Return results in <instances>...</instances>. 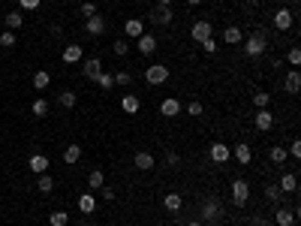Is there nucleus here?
<instances>
[{
	"mask_svg": "<svg viewBox=\"0 0 301 226\" xmlns=\"http://www.w3.org/2000/svg\"><path fill=\"white\" fill-rule=\"evenodd\" d=\"M136 166H139L141 172H148V169H154V157H151L148 151H139V154H136Z\"/></svg>",
	"mask_w": 301,
	"mask_h": 226,
	"instance_id": "26",
	"label": "nucleus"
},
{
	"mask_svg": "<svg viewBox=\"0 0 301 226\" xmlns=\"http://www.w3.org/2000/svg\"><path fill=\"white\" fill-rule=\"evenodd\" d=\"M37 187L42 190V193H51V190H55V178H51L48 172H42V175H40V181H37Z\"/></svg>",
	"mask_w": 301,
	"mask_h": 226,
	"instance_id": "30",
	"label": "nucleus"
},
{
	"mask_svg": "<svg viewBox=\"0 0 301 226\" xmlns=\"http://www.w3.org/2000/svg\"><path fill=\"white\" fill-rule=\"evenodd\" d=\"M48 84H51V76L45 73V69H40V73L33 76V88H37V91H45Z\"/></svg>",
	"mask_w": 301,
	"mask_h": 226,
	"instance_id": "28",
	"label": "nucleus"
},
{
	"mask_svg": "<svg viewBox=\"0 0 301 226\" xmlns=\"http://www.w3.org/2000/svg\"><path fill=\"white\" fill-rule=\"evenodd\" d=\"M283 84H286V94H298L301 91V73H298V69L286 73V82H283Z\"/></svg>",
	"mask_w": 301,
	"mask_h": 226,
	"instance_id": "16",
	"label": "nucleus"
},
{
	"mask_svg": "<svg viewBox=\"0 0 301 226\" xmlns=\"http://www.w3.org/2000/svg\"><path fill=\"white\" fill-rule=\"evenodd\" d=\"M100 193H102V199H105V202H112V199H115V190H112V187H100Z\"/></svg>",
	"mask_w": 301,
	"mask_h": 226,
	"instance_id": "47",
	"label": "nucleus"
},
{
	"mask_svg": "<svg viewBox=\"0 0 301 226\" xmlns=\"http://www.w3.org/2000/svg\"><path fill=\"white\" fill-rule=\"evenodd\" d=\"M139 51H141V55H154V51H157V37L141 33V37H139Z\"/></svg>",
	"mask_w": 301,
	"mask_h": 226,
	"instance_id": "14",
	"label": "nucleus"
},
{
	"mask_svg": "<svg viewBox=\"0 0 301 226\" xmlns=\"http://www.w3.org/2000/svg\"><path fill=\"white\" fill-rule=\"evenodd\" d=\"M127 51H130V45L123 42V40H120V42H115V55H118V58H123V55H127Z\"/></svg>",
	"mask_w": 301,
	"mask_h": 226,
	"instance_id": "45",
	"label": "nucleus"
},
{
	"mask_svg": "<svg viewBox=\"0 0 301 226\" xmlns=\"http://www.w3.org/2000/svg\"><path fill=\"white\" fill-rule=\"evenodd\" d=\"M84 30L91 33V37H102V33H105V19H102V15H91V19L84 21Z\"/></svg>",
	"mask_w": 301,
	"mask_h": 226,
	"instance_id": "7",
	"label": "nucleus"
},
{
	"mask_svg": "<svg viewBox=\"0 0 301 226\" xmlns=\"http://www.w3.org/2000/svg\"><path fill=\"white\" fill-rule=\"evenodd\" d=\"M202 51H205V55H214V51H217V42H214V37L202 42Z\"/></svg>",
	"mask_w": 301,
	"mask_h": 226,
	"instance_id": "43",
	"label": "nucleus"
},
{
	"mask_svg": "<svg viewBox=\"0 0 301 226\" xmlns=\"http://www.w3.org/2000/svg\"><path fill=\"white\" fill-rule=\"evenodd\" d=\"M112 79H115V84H123V88H127V84H130V82H133V76H130V73H127V69H120V73H115V76H112Z\"/></svg>",
	"mask_w": 301,
	"mask_h": 226,
	"instance_id": "38",
	"label": "nucleus"
},
{
	"mask_svg": "<svg viewBox=\"0 0 301 226\" xmlns=\"http://www.w3.org/2000/svg\"><path fill=\"white\" fill-rule=\"evenodd\" d=\"M123 33H127L130 40H139L141 33H145V21H141V19H127V24H123Z\"/></svg>",
	"mask_w": 301,
	"mask_h": 226,
	"instance_id": "8",
	"label": "nucleus"
},
{
	"mask_svg": "<svg viewBox=\"0 0 301 226\" xmlns=\"http://www.w3.org/2000/svg\"><path fill=\"white\" fill-rule=\"evenodd\" d=\"M3 24H6V30H19L21 24H24V19H21V12L19 9H12L6 19H3Z\"/></svg>",
	"mask_w": 301,
	"mask_h": 226,
	"instance_id": "24",
	"label": "nucleus"
},
{
	"mask_svg": "<svg viewBox=\"0 0 301 226\" xmlns=\"http://www.w3.org/2000/svg\"><path fill=\"white\" fill-rule=\"evenodd\" d=\"M58 103H60L63 109H73V106H76V94H73V91H63V94L58 97Z\"/></svg>",
	"mask_w": 301,
	"mask_h": 226,
	"instance_id": "33",
	"label": "nucleus"
},
{
	"mask_svg": "<svg viewBox=\"0 0 301 226\" xmlns=\"http://www.w3.org/2000/svg\"><path fill=\"white\" fill-rule=\"evenodd\" d=\"M181 205H184V199L178 193H166L163 196V208H166V211H181Z\"/></svg>",
	"mask_w": 301,
	"mask_h": 226,
	"instance_id": "23",
	"label": "nucleus"
},
{
	"mask_svg": "<svg viewBox=\"0 0 301 226\" xmlns=\"http://www.w3.org/2000/svg\"><path fill=\"white\" fill-rule=\"evenodd\" d=\"M190 37L196 40V42H205V40H211V21H208V19H199L196 24H193Z\"/></svg>",
	"mask_w": 301,
	"mask_h": 226,
	"instance_id": "5",
	"label": "nucleus"
},
{
	"mask_svg": "<svg viewBox=\"0 0 301 226\" xmlns=\"http://www.w3.org/2000/svg\"><path fill=\"white\" fill-rule=\"evenodd\" d=\"M102 181H105V175H102L100 169H94L91 175H87V187H91V190H100V187H102Z\"/></svg>",
	"mask_w": 301,
	"mask_h": 226,
	"instance_id": "31",
	"label": "nucleus"
},
{
	"mask_svg": "<svg viewBox=\"0 0 301 226\" xmlns=\"http://www.w3.org/2000/svg\"><path fill=\"white\" fill-rule=\"evenodd\" d=\"M211 226H220V223H211Z\"/></svg>",
	"mask_w": 301,
	"mask_h": 226,
	"instance_id": "52",
	"label": "nucleus"
},
{
	"mask_svg": "<svg viewBox=\"0 0 301 226\" xmlns=\"http://www.w3.org/2000/svg\"><path fill=\"white\" fill-rule=\"evenodd\" d=\"M286 61H289L292 66H298V63H301V51H298V45H292V48H289V55H286Z\"/></svg>",
	"mask_w": 301,
	"mask_h": 226,
	"instance_id": "40",
	"label": "nucleus"
},
{
	"mask_svg": "<svg viewBox=\"0 0 301 226\" xmlns=\"http://www.w3.org/2000/svg\"><path fill=\"white\" fill-rule=\"evenodd\" d=\"M157 3H160V6H172V0H157Z\"/></svg>",
	"mask_w": 301,
	"mask_h": 226,
	"instance_id": "49",
	"label": "nucleus"
},
{
	"mask_svg": "<svg viewBox=\"0 0 301 226\" xmlns=\"http://www.w3.org/2000/svg\"><path fill=\"white\" fill-rule=\"evenodd\" d=\"M253 223H256V226H268L271 220H268V217H262V214H253Z\"/></svg>",
	"mask_w": 301,
	"mask_h": 226,
	"instance_id": "48",
	"label": "nucleus"
},
{
	"mask_svg": "<svg viewBox=\"0 0 301 226\" xmlns=\"http://www.w3.org/2000/svg\"><path fill=\"white\" fill-rule=\"evenodd\" d=\"M265 48H268V40H265L262 30H256L250 40H244V55H247V58H259V55H265Z\"/></svg>",
	"mask_w": 301,
	"mask_h": 226,
	"instance_id": "1",
	"label": "nucleus"
},
{
	"mask_svg": "<svg viewBox=\"0 0 301 226\" xmlns=\"http://www.w3.org/2000/svg\"><path fill=\"white\" fill-rule=\"evenodd\" d=\"M48 223H51V226H66V223H69V214H66V211H55V214L48 217Z\"/></svg>",
	"mask_w": 301,
	"mask_h": 226,
	"instance_id": "35",
	"label": "nucleus"
},
{
	"mask_svg": "<svg viewBox=\"0 0 301 226\" xmlns=\"http://www.w3.org/2000/svg\"><path fill=\"white\" fill-rule=\"evenodd\" d=\"M27 166H30V172L42 175V172H48V157H45V154H33V157L27 160Z\"/></svg>",
	"mask_w": 301,
	"mask_h": 226,
	"instance_id": "12",
	"label": "nucleus"
},
{
	"mask_svg": "<svg viewBox=\"0 0 301 226\" xmlns=\"http://www.w3.org/2000/svg\"><path fill=\"white\" fill-rule=\"evenodd\" d=\"M187 115H193V118H199V115H202V103H196V100H193L190 106H187Z\"/></svg>",
	"mask_w": 301,
	"mask_h": 226,
	"instance_id": "42",
	"label": "nucleus"
},
{
	"mask_svg": "<svg viewBox=\"0 0 301 226\" xmlns=\"http://www.w3.org/2000/svg\"><path fill=\"white\" fill-rule=\"evenodd\" d=\"M187 226H202V223H199V220H193V223H187Z\"/></svg>",
	"mask_w": 301,
	"mask_h": 226,
	"instance_id": "51",
	"label": "nucleus"
},
{
	"mask_svg": "<svg viewBox=\"0 0 301 226\" xmlns=\"http://www.w3.org/2000/svg\"><path fill=\"white\" fill-rule=\"evenodd\" d=\"M40 3H42V0H19V6H21V9H37Z\"/></svg>",
	"mask_w": 301,
	"mask_h": 226,
	"instance_id": "46",
	"label": "nucleus"
},
{
	"mask_svg": "<svg viewBox=\"0 0 301 226\" xmlns=\"http://www.w3.org/2000/svg\"><path fill=\"white\" fill-rule=\"evenodd\" d=\"M286 154H289V157H295V160L301 157V142H298V139H295V142L289 145V151H286Z\"/></svg>",
	"mask_w": 301,
	"mask_h": 226,
	"instance_id": "44",
	"label": "nucleus"
},
{
	"mask_svg": "<svg viewBox=\"0 0 301 226\" xmlns=\"http://www.w3.org/2000/svg\"><path fill=\"white\" fill-rule=\"evenodd\" d=\"M292 24H295V15H292L286 6H280V9L274 12V27H277V30H289Z\"/></svg>",
	"mask_w": 301,
	"mask_h": 226,
	"instance_id": "4",
	"label": "nucleus"
},
{
	"mask_svg": "<svg viewBox=\"0 0 301 226\" xmlns=\"http://www.w3.org/2000/svg\"><path fill=\"white\" fill-rule=\"evenodd\" d=\"M277 187H280V193H295V187H298V178L292 175V172H286V175L280 178V184H277Z\"/></svg>",
	"mask_w": 301,
	"mask_h": 226,
	"instance_id": "19",
	"label": "nucleus"
},
{
	"mask_svg": "<svg viewBox=\"0 0 301 226\" xmlns=\"http://www.w3.org/2000/svg\"><path fill=\"white\" fill-rule=\"evenodd\" d=\"M268 103H271L268 91H256V94H253V106H256V109H268Z\"/></svg>",
	"mask_w": 301,
	"mask_h": 226,
	"instance_id": "32",
	"label": "nucleus"
},
{
	"mask_svg": "<svg viewBox=\"0 0 301 226\" xmlns=\"http://www.w3.org/2000/svg\"><path fill=\"white\" fill-rule=\"evenodd\" d=\"M160 115H163V118H175V115H181V103L175 100V97L163 100V106H160Z\"/></svg>",
	"mask_w": 301,
	"mask_h": 226,
	"instance_id": "13",
	"label": "nucleus"
},
{
	"mask_svg": "<svg viewBox=\"0 0 301 226\" xmlns=\"http://www.w3.org/2000/svg\"><path fill=\"white\" fill-rule=\"evenodd\" d=\"M0 45L12 48V45H15V30H3V33H0Z\"/></svg>",
	"mask_w": 301,
	"mask_h": 226,
	"instance_id": "36",
	"label": "nucleus"
},
{
	"mask_svg": "<svg viewBox=\"0 0 301 226\" xmlns=\"http://www.w3.org/2000/svg\"><path fill=\"white\" fill-rule=\"evenodd\" d=\"M97 84H100V88H102V91H109V88H112V84H115V79H112L109 73H100V76H97Z\"/></svg>",
	"mask_w": 301,
	"mask_h": 226,
	"instance_id": "37",
	"label": "nucleus"
},
{
	"mask_svg": "<svg viewBox=\"0 0 301 226\" xmlns=\"http://www.w3.org/2000/svg\"><path fill=\"white\" fill-rule=\"evenodd\" d=\"M30 109H33V115H37V118H45V115H48V103H45V100H33Z\"/></svg>",
	"mask_w": 301,
	"mask_h": 226,
	"instance_id": "34",
	"label": "nucleus"
},
{
	"mask_svg": "<svg viewBox=\"0 0 301 226\" xmlns=\"http://www.w3.org/2000/svg\"><path fill=\"white\" fill-rule=\"evenodd\" d=\"M265 199H268V202H277V199H280V187H265Z\"/></svg>",
	"mask_w": 301,
	"mask_h": 226,
	"instance_id": "41",
	"label": "nucleus"
},
{
	"mask_svg": "<svg viewBox=\"0 0 301 226\" xmlns=\"http://www.w3.org/2000/svg\"><path fill=\"white\" fill-rule=\"evenodd\" d=\"M229 157H232L229 145H223V142H214V145H211V160H214V163H226Z\"/></svg>",
	"mask_w": 301,
	"mask_h": 226,
	"instance_id": "9",
	"label": "nucleus"
},
{
	"mask_svg": "<svg viewBox=\"0 0 301 226\" xmlns=\"http://www.w3.org/2000/svg\"><path fill=\"white\" fill-rule=\"evenodd\" d=\"M223 42H229V45L244 42V33H241V27H232V24H229V27L223 30Z\"/></svg>",
	"mask_w": 301,
	"mask_h": 226,
	"instance_id": "18",
	"label": "nucleus"
},
{
	"mask_svg": "<svg viewBox=\"0 0 301 226\" xmlns=\"http://www.w3.org/2000/svg\"><path fill=\"white\" fill-rule=\"evenodd\" d=\"M268 157H271V163H286L289 154H286V148H283V145H274V148L268 151Z\"/></svg>",
	"mask_w": 301,
	"mask_h": 226,
	"instance_id": "29",
	"label": "nucleus"
},
{
	"mask_svg": "<svg viewBox=\"0 0 301 226\" xmlns=\"http://www.w3.org/2000/svg\"><path fill=\"white\" fill-rule=\"evenodd\" d=\"M223 211H220V205L217 202H205V208H202V220H208V223H217V217H220Z\"/></svg>",
	"mask_w": 301,
	"mask_h": 226,
	"instance_id": "17",
	"label": "nucleus"
},
{
	"mask_svg": "<svg viewBox=\"0 0 301 226\" xmlns=\"http://www.w3.org/2000/svg\"><path fill=\"white\" fill-rule=\"evenodd\" d=\"M166 79H169V66H163V63H154V66L145 69V82L148 84H163Z\"/></svg>",
	"mask_w": 301,
	"mask_h": 226,
	"instance_id": "2",
	"label": "nucleus"
},
{
	"mask_svg": "<svg viewBox=\"0 0 301 226\" xmlns=\"http://www.w3.org/2000/svg\"><path fill=\"white\" fill-rule=\"evenodd\" d=\"M81 15H84V19L97 15V3H94V0H84V3H81Z\"/></svg>",
	"mask_w": 301,
	"mask_h": 226,
	"instance_id": "39",
	"label": "nucleus"
},
{
	"mask_svg": "<svg viewBox=\"0 0 301 226\" xmlns=\"http://www.w3.org/2000/svg\"><path fill=\"white\" fill-rule=\"evenodd\" d=\"M79 157H81V148L79 145H66L63 148V163H79Z\"/></svg>",
	"mask_w": 301,
	"mask_h": 226,
	"instance_id": "27",
	"label": "nucleus"
},
{
	"mask_svg": "<svg viewBox=\"0 0 301 226\" xmlns=\"http://www.w3.org/2000/svg\"><path fill=\"white\" fill-rule=\"evenodd\" d=\"M154 21H157V24H172V21H175V12H172V6H160V9L154 12Z\"/></svg>",
	"mask_w": 301,
	"mask_h": 226,
	"instance_id": "21",
	"label": "nucleus"
},
{
	"mask_svg": "<svg viewBox=\"0 0 301 226\" xmlns=\"http://www.w3.org/2000/svg\"><path fill=\"white\" fill-rule=\"evenodd\" d=\"M79 211H81V214H94V211H97V199H94L91 193L79 196Z\"/></svg>",
	"mask_w": 301,
	"mask_h": 226,
	"instance_id": "20",
	"label": "nucleus"
},
{
	"mask_svg": "<svg viewBox=\"0 0 301 226\" xmlns=\"http://www.w3.org/2000/svg\"><path fill=\"white\" fill-rule=\"evenodd\" d=\"M253 124H256V130H259V133H268V130L274 127V115H271L268 109H259V112H256V118H253Z\"/></svg>",
	"mask_w": 301,
	"mask_h": 226,
	"instance_id": "6",
	"label": "nucleus"
},
{
	"mask_svg": "<svg viewBox=\"0 0 301 226\" xmlns=\"http://www.w3.org/2000/svg\"><path fill=\"white\" fill-rule=\"evenodd\" d=\"M120 109L127 112V115H136V112H139V97H136V94H127V97L120 100Z\"/></svg>",
	"mask_w": 301,
	"mask_h": 226,
	"instance_id": "25",
	"label": "nucleus"
},
{
	"mask_svg": "<svg viewBox=\"0 0 301 226\" xmlns=\"http://www.w3.org/2000/svg\"><path fill=\"white\" fill-rule=\"evenodd\" d=\"M81 73H84V79H91V82H97V76L102 73V63H100V58H91V61H84V66H81Z\"/></svg>",
	"mask_w": 301,
	"mask_h": 226,
	"instance_id": "10",
	"label": "nucleus"
},
{
	"mask_svg": "<svg viewBox=\"0 0 301 226\" xmlns=\"http://www.w3.org/2000/svg\"><path fill=\"white\" fill-rule=\"evenodd\" d=\"M81 226H87V223H81Z\"/></svg>",
	"mask_w": 301,
	"mask_h": 226,
	"instance_id": "53",
	"label": "nucleus"
},
{
	"mask_svg": "<svg viewBox=\"0 0 301 226\" xmlns=\"http://www.w3.org/2000/svg\"><path fill=\"white\" fill-rule=\"evenodd\" d=\"M274 223L277 226H292L295 223V208H277V211H274Z\"/></svg>",
	"mask_w": 301,
	"mask_h": 226,
	"instance_id": "11",
	"label": "nucleus"
},
{
	"mask_svg": "<svg viewBox=\"0 0 301 226\" xmlns=\"http://www.w3.org/2000/svg\"><path fill=\"white\" fill-rule=\"evenodd\" d=\"M232 199H235V205H247V199H250V184L244 178L232 181Z\"/></svg>",
	"mask_w": 301,
	"mask_h": 226,
	"instance_id": "3",
	"label": "nucleus"
},
{
	"mask_svg": "<svg viewBox=\"0 0 301 226\" xmlns=\"http://www.w3.org/2000/svg\"><path fill=\"white\" fill-rule=\"evenodd\" d=\"M235 160H238V163H250V160H253V151H250V145H247V142H238V145H235Z\"/></svg>",
	"mask_w": 301,
	"mask_h": 226,
	"instance_id": "22",
	"label": "nucleus"
},
{
	"mask_svg": "<svg viewBox=\"0 0 301 226\" xmlns=\"http://www.w3.org/2000/svg\"><path fill=\"white\" fill-rule=\"evenodd\" d=\"M81 61V45L79 42H69L63 48V63H79Z\"/></svg>",
	"mask_w": 301,
	"mask_h": 226,
	"instance_id": "15",
	"label": "nucleus"
},
{
	"mask_svg": "<svg viewBox=\"0 0 301 226\" xmlns=\"http://www.w3.org/2000/svg\"><path fill=\"white\" fill-rule=\"evenodd\" d=\"M187 3H190V6H196V3H202V0H187Z\"/></svg>",
	"mask_w": 301,
	"mask_h": 226,
	"instance_id": "50",
	"label": "nucleus"
}]
</instances>
